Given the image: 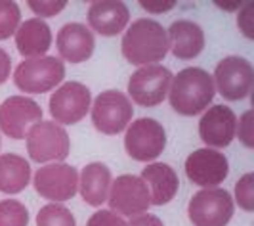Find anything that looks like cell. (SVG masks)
<instances>
[{
	"label": "cell",
	"mask_w": 254,
	"mask_h": 226,
	"mask_svg": "<svg viewBox=\"0 0 254 226\" xmlns=\"http://www.w3.org/2000/svg\"><path fill=\"white\" fill-rule=\"evenodd\" d=\"M216 88L212 75L201 67H186L178 75H172L168 88V100L174 112L186 117H193L204 112L214 100Z\"/></svg>",
	"instance_id": "cell-1"
},
{
	"label": "cell",
	"mask_w": 254,
	"mask_h": 226,
	"mask_svg": "<svg viewBox=\"0 0 254 226\" xmlns=\"http://www.w3.org/2000/svg\"><path fill=\"white\" fill-rule=\"evenodd\" d=\"M123 56L134 65H155L168 54L166 29L159 21L140 17L132 21L123 37Z\"/></svg>",
	"instance_id": "cell-2"
},
{
	"label": "cell",
	"mask_w": 254,
	"mask_h": 226,
	"mask_svg": "<svg viewBox=\"0 0 254 226\" xmlns=\"http://www.w3.org/2000/svg\"><path fill=\"white\" fill-rule=\"evenodd\" d=\"M65 77V65L60 58H31L17 65L13 73L15 87L29 94H44L58 87Z\"/></svg>",
	"instance_id": "cell-3"
},
{
	"label": "cell",
	"mask_w": 254,
	"mask_h": 226,
	"mask_svg": "<svg viewBox=\"0 0 254 226\" xmlns=\"http://www.w3.org/2000/svg\"><path fill=\"white\" fill-rule=\"evenodd\" d=\"M233 211V198L224 188H206L197 192L188 207L193 226H226L231 221Z\"/></svg>",
	"instance_id": "cell-4"
},
{
	"label": "cell",
	"mask_w": 254,
	"mask_h": 226,
	"mask_svg": "<svg viewBox=\"0 0 254 226\" xmlns=\"http://www.w3.org/2000/svg\"><path fill=\"white\" fill-rule=\"evenodd\" d=\"M27 151L33 161H64L69 155V134L54 121H40L27 132Z\"/></svg>",
	"instance_id": "cell-5"
},
{
	"label": "cell",
	"mask_w": 254,
	"mask_h": 226,
	"mask_svg": "<svg viewBox=\"0 0 254 226\" xmlns=\"http://www.w3.org/2000/svg\"><path fill=\"white\" fill-rule=\"evenodd\" d=\"M90 108H92V123L103 134L123 132L134 115L130 98L119 90L102 92Z\"/></svg>",
	"instance_id": "cell-6"
},
{
	"label": "cell",
	"mask_w": 254,
	"mask_h": 226,
	"mask_svg": "<svg viewBox=\"0 0 254 226\" xmlns=\"http://www.w3.org/2000/svg\"><path fill=\"white\" fill-rule=\"evenodd\" d=\"M125 148L136 161H153L166 148L165 126L151 117L136 119L128 126L125 136Z\"/></svg>",
	"instance_id": "cell-7"
},
{
	"label": "cell",
	"mask_w": 254,
	"mask_h": 226,
	"mask_svg": "<svg viewBox=\"0 0 254 226\" xmlns=\"http://www.w3.org/2000/svg\"><path fill=\"white\" fill-rule=\"evenodd\" d=\"M109 211L119 217H140L151 207V196L140 176L121 175L111 182L109 188Z\"/></svg>",
	"instance_id": "cell-8"
},
{
	"label": "cell",
	"mask_w": 254,
	"mask_h": 226,
	"mask_svg": "<svg viewBox=\"0 0 254 226\" xmlns=\"http://www.w3.org/2000/svg\"><path fill=\"white\" fill-rule=\"evenodd\" d=\"M172 83V73L163 65H145L132 73L128 81V94L138 106L155 108L163 104L168 96V88Z\"/></svg>",
	"instance_id": "cell-9"
},
{
	"label": "cell",
	"mask_w": 254,
	"mask_h": 226,
	"mask_svg": "<svg viewBox=\"0 0 254 226\" xmlns=\"http://www.w3.org/2000/svg\"><path fill=\"white\" fill-rule=\"evenodd\" d=\"M254 71L249 60L239 56H228L222 62H218L214 69V88L226 100H243L253 87Z\"/></svg>",
	"instance_id": "cell-10"
},
{
	"label": "cell",
	"mask_w": 254,
	"mask_h": 226,
	"mask_svg": "<svg viewBox=\"0 0 254 226\" xmlns=\"http://www.w3.org/2000/svg\"><path fill=\"white\" fill-rule=\"evenodd\" d=\"M92 96L88 87L69 81L50 96V113L56 125H75L90 110Z\"/></svg>",
	"instance_id": "cell-11"
},
{
	"label": "cell",
	"mask_w": 254,
	"mask_h": 226,
	"mask_svg": "<svg viewBox=\"0 0 254 226\" xmlns=\"http://www.w3.org/2000/svg\"><path fill=\"white\" fill-rule=\"evenodd\" d=\"M42 121V108L33 98L10 96L0 106V130L13 140H23L29 128Z\"/></svg>",
	"instance_id": "cell-12"
},
{
	"label": "cell",
	"mask_w": 254,
	"mask_h": 226,
	"mask_svg": "<svg viewBox=\"0 0 254 226\" xmlns=\"http://www.w3.org/2000/svg\"><path fill=\"white\" fill-rule=\"evenodd\" d=\"M229 175L228 157L212 148H201L188 155L186 176L201 188H216Z\"/></svg>",
	"instance_id": "cell-13"
},
{
	"label": "cell",
	"mask_w": 254,
	"mask_h": 226,
	"mask_svg": "<svg viewBox=\"0 0 254 226\" xmlns=\"http://www.w3.org/2000/svg\"><path fill=\"white\" fill-rule=\"evenodd\" d=\"M35 190L54 203L71 200L78 190V173L75 167L65 163L46 165L35 175Z\"/></svg>",
	"instance_id": "cell-14"
},
{
	"label": "cell",
	"mask_w": 254,
	"mask_h": 226,
	"mask_svg": "<svg viewBox=\"0 0 254 226\" xmlns=\"http://www.w3.org/2000/svg\"><path fill=\"white\" fill-rule=\"evenodd\" d=\"M199 134L206 146L226 148L237 134V117L231 108L216 104L208 108V112L199 121Z\"/></svg>",
	"instance_id": "cell-15"
},
{
	"label": "cell",
	"mask_w": 254,
	"mask_h": 226,
	"mask_svg": "<svg viewBox=\"0 0 254 226\" xmlns=\"http://www.w3.org/2000/svg\"><path fill=\"white\" fill-rule=\"evenodd\" d=\"M130 21L128 6L121 0H102L88 8L90 27L102 37H115L127 29Z\"/></svg>",
	"instance_id": "cell-16"
},
{
	"label": "cell",
	"mask_w": 254,
	"mask_h": 226,
	"mask_svg": "<svg viewBox=\"0 0 254 226\" xmlns=\"http://www.w3.org/2000/svg\"><path fill=\"white\" fill-rule=\"evenodd\" d=\"M56 42H58L60 56L64 58L65 62L71 63L86 62L92 56V52H94V46H96L92 31L86 25H82V23H67V25H64L58 33Z\"/></svg>",
	"instance_id": "cell-17"
},
{
	"label": "cell",
	"mask_w": 254,
	"mask_h": 226,
	"mask_svg": "<svg viewBox=\"0 0 254 226\" xmlns=\"http://www.w3.org/2000/svg\"><path fill=\"white\" fill-rule=\"evenodd\" d=\"M168 50L178 60H193L204 48V33L201 25L190 19H178L166 31Z\"/></svg>",
	"instance_id": "cell-18"
},
{
	"label": "cell",
	"mask_w": 254,
	"mask_h": 226,
	"mask_svg": "<svg viewBox=\"0 0 254 226\" xmlns=\"http://www.w3.org/2000/svg\"><path fill=\"white\" fill-rule=\"evenodd\" d=\"M15 46L27 60L42 58L52 46V31L48 23L40 17H31L23 21L15 31Z\"/></svg>",
	"instance_id": "cell-19"
},
{
	"label": "cell",
	"mask_w": 254,
	"mask_h": 226,
	"mask_svg": "<svg viewBox=\"0 0 254 226\" xmlns=\"http://www.w3.org/2000/svg\"><path fill=\"white\" fill-rule=\"evenodd\" d=\"M141 180L149 190L151 205H166L170 200H174L178 192L180 180L176 171L166 163H151L141 171Z\"/></svg>",
	"instance_id": "cell-20"
},
{
	"label": "cell",
	"mask_w": 254,
	"mask_h": 226,
	"mask_svg": "<svg viewBox=\"0 0 254 226\" xmlns=\"http://www.w3.org/2000/svg\"><path fill=\"white\" fill-rule=\"evenodd\" d=\"M111 171L103 163H90L82 169L78 178L80 196L92 207H100L107 201L111 188Z\"/></svg>",
	"instance_id": "cell-21"
},
{
	"label": "cell",
	"mask_w": 254,
	"mask_h": 226,
	"mask_svg": "<svg viewBox=\"0 0 254 226\" xmlns=\"http://www.w3.org/2000/svg\"><path fill=\"white\" fill-rule=\"evenodd\" d=\"M31 180V165L25 157L17 153L0 155V192L19 194L27 188Z\"/></svg>",
	"instance_id": "cell-22"
},
{
	"label": "cell",
	"mask_w": 254,
	"mask_h": 226,
	"mask_svg": "<svg viewBox=\"0 0 254 226\" xmlns=\"http://www.w3.org/2000/svg\"><path fill=\"white\" fill-rule=\"evenodd\" d=\"M37 226H76V221L67 207L60 203H50L38 211Z\"/></svg>",
	"instance_id": "cell-23"
},
{
	"label": "cell",
	"mask_w": 254,
	"mask_h": 226,
	"mask_svg": "<svg viewBox=\"0 0 254 226\" xmlns=\"http://www.w3.org/2000/svg\"><path fill=\"white\" fill-rule=\"evenodd\" d=\"M29 225V211L17 200L0 201V226H27Z\"/></svg>",
	"instance_id": "cell-24"
},
{
	"label": "cell",
	"mask_w": 254,
	"mask_h": 226,
	"mask_svg": "<svg viewBox=\"0 0 254 226\" xmlns=\"http://www.w3.org/2000/svg\"><path fill=\"white\" fill-rule=\"evenodd\" d=\"M21 25V10L15 2H0V40L10 38Z\"/></svg>",
	"instance_id": "cell-25"
},
{
	"label": "cell",
	"mask_w": 254,
	"mask_h": 226,
	"mask_svg": "<svg viewBox=\"0 0 254 226\" xmlns=\"http://www.w3.org/2000/svg\"><path fill=\"white\" fill-rule=\"evenodd\" d=\"M235 201L245 211H254V175L247 173L235 184Z\"/></svg>",
	"instance_id": "cell-26"
},
{
	"label": "cell",
	"mask_w": 254,
	"mask_h": 226,
	"mask_svg": "<svg viewBox=\"0 0 254 226\" xmlns=\"http://www.w3.org/2000/svg\"><path fill=\"white\" fill-rule=\"evenodd\" d=\"M86 226H128V223L123 217L113 213V211L102 209V211H96V213L90 217Z\"/></svg>",
	"instance_id": "cell-27"
},
{
	"label": "cell",
	"mask_w": 254,
	"mask_h": 226,
	"mask_svg": "<svg viewBox=\"0 0 254 226\" xmlns=\"http://www.w3.org/2000/svg\"><path fill=\"white\" fill-rule=\"evenodd\" d=\"M27 4H29V8L37 13V15H42V17L58 15V13L62 12V10H65V6H67V2H54V0H40V2L29 0Z\"/></svg>",
	"instance_id": "cell-28"
},
{
	"label": "cell",
	"mask_w": 254,
	"mask_h": 226,
	"mask_svg": "<svg viewBox=\"0 0 254 226\" xmlns=\"http://www.w3.org/2000/svg\"><path fill=\"white\" fill-rule=\"evenodd\" d=\"M253 13L254 4H247L239 8V17H237V25L243 31V35L247 38H254V25H253Z\"/></svg>",
	"instance_id": "cell-29"
},
{
	"label": "cell",
	"mask_w": 254,
	"mask_h": 226,
	"mask_svg": "<svg viewBox=\"0 0 254 226\" xmlns=\"http://www.w3.org/2000/svg\"><path fill=\"white\" fill-rule=\"evenodd\" d=\"M253 112H245L239 119V140L247 148H253Z\"/></svg>",
	"instance_id": "cell-30"
},
{
	"label": "cell",
	"mask_w": 254,
	"mask_h": 226,
	"mask_svg": "<svg viewBox=\"0 0 254 226\" xmlns=\"http://www.w3.org/2000/svg\"><path fill=\"white\" fill-rule=\"evenodd\" d=\"M10 71H12V60L10 54L0 48V85H4L10 79Z\"/></svg>",
	"instance_id": "cell-31"
},
{
	"label": "cell",
	"mask_w": 254,
	"mask_h": 226,
	"mask_svg": "<svg viewBox=\"0 0 254 226\" xmlns=\"http://www.w3.org/2000/svg\"><path fill=\"white\" fill-rule=\"evenodd\" d=\"M128 226H165V225L155 215H140V217H134Z\"/></svg>",
	"instance_id": "cell-32"
},
{
	"label": "cell",
	"mask_w": 254,
	"mask_h": 226,
	"mask_svg": "<svg viewBox=\"0 0 254 226\" xmlns=\"http://www.w3.org/2000/svg\"><path fill=\"white\" fill-rule=\"evenodd\" d=\"M140 6L143 8V10H147V12H151V13H163V12L172 10L176 4H174V2H166V4H151V2H143V0H141Z\"/></svg>",
	"instance_id": "cell-33"
},
{
	"label": "cell",
	"mask_w": 254,
	"mask_h": 226,
	"mask_svg": "<svg viewBox=\"0 0 254 226\" xmlns=\"http://www.w3.org/2000/svg\"><path fill=\"white\" fill-rule=\"evenodd\" d=\"M218 6L224 10H237V8H241V2L239 4H218Z\"/></svg>",
	"instance_id": "cell-34"
}]
</instances>
